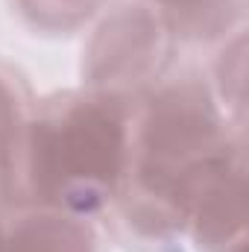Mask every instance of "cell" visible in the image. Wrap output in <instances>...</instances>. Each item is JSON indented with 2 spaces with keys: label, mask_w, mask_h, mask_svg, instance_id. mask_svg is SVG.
<instances>
[{
  "label": "cell",
  "mask_w": 249,
  "mask_h": 252,
  "mask_svg": "<svg viewBox=\"0 0 249 252\" xmlns=\"http://www.w3.org/2000/svg\"><path fill=\"white\" fill-rule=\"evenodd\" d=\"M164 3H170V6H176V9H187V12H193V9L208 6L211 0H164Z\"/></svg>",
  "instance_id": "4"
},
{
  "label": "cell",
  "mask_w": 249,
  "mask_h": 252,
  "mask_svg": "<svg viewBox=\"0 0 249 252\" xmlns=\"http://www.w3.org/2000/svg\"><path fill=\"white\" fill-rule=\"evenodd\" d=\"M9 252H88V238L64 220H32L15 232Z\"/></svg>",
  "instance_id": "3"
},
{
  "label": "cell",
  "mask_w": 249,
  "mask_h": 252,
  "mask_svg": "<svg viewBox=\"0 0 249 252\" xmlns=\"http://www.w3.org/2000/svg\"><path fill=\"white\" fill-rule=\"evenodd\" d=\"M214 132L217 121L202 94L190 88L167 91L147 124V182L158 190H176L187 170L208 161L202 153L211 147Z\"/></svg>",
  "instance_id": "2"
},
{
  "label": "cell",
  "mask_w": 249,
  "mask_h": 252,
  "mask_svg": "<svg viewBox=\"0 0 249 252\" xmlns=\"http://www.w3.org/2000/svg\"><path fill=\"white\" fill-rule=\"evenodd\" d=\"M121 156L124 129L106 106H79L62 124H41L32 135L35 179L44 190L85 182L97 196V188L115 182Z\"/></svg>",
  "instance_id": "1"
}]
</instances>
